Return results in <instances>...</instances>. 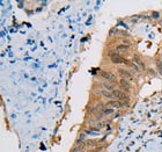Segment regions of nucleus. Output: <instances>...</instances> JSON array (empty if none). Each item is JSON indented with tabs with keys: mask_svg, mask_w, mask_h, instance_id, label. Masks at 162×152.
Returning <instances> with one entry per match:
<instances>
[{
	"mask_svg": "<svg viewBox=\"0 0 162 152\" xmlns=\"http://www.w3.org/2000/svg\"><path fill=\"white\" fill-rule=\"evenodd\" d=\"M82 151H85V145H79V146H76V148L73 149L72 152H82Z\"/></svg>",
	"mask_w": 162,
	"mask_h": 152,
	"instance_id": "nucleus-13",
	"label": "nucleus"
},
{
	"mask_svg": "<svg viewBox=\"0 0 162 152\" xmlns=\"http://www.w3.org/2000/svg\"><path fill=\"white\" fill-rule=\"evenodd\" d=\"M118 73L122 76L123 79H126V80H132L133 79V76L130 71H127L125 69H118Z\"/></svg>",
	"mask_w": 162,
	"mask_h": 152,
	"instance_id": "nucleus-4",
	"label": "nucleus"
},
{
	"mask_svg": "<svg viewBox=\"0 0 162 152\" xmlns=\"http://www.w3.org/2000/svg\"><path fill=\"white\" fill-rule=\"evenodd\" d=\"M103 117H104V115H103V114H98V115H97L96 116V121H101V118H103Z\"/></svg>",
	"mask_w": 162,
	"mask_h": 152,
	"instance_id": "nucleus-16",
	"label": "nucleus"
},
{
	"mask_svg": "<svg viewBox=\"0 0 162 152\" xmlns=\"http://www.w3.org/2000/svg\"><path fill=\"white\" fill-rule=\"evenodd\" d=\"M161 63H162V55H161Z\"/></svg>",
	"mask_w": 162,
	"mask_h": 152,
	"instance_id": "nucleus-18",
	"label": "nucleus"
},
{
	"mask_svg": "<svg viewBox=\"0 0 162 152\" xmlns=\"http://www.w3.org/2000/svg\"><path fill=\"white\" fill-rule=\"evenodd\" d=\"M97 143H100V142L93 140V139H88V140H85L83 145H85V146H95V145H96Z\"/></svg>",
	"mask_w": 162,
	"mask_h": 152,
	"instance_id": "nucleus-12",
	"label": "nucleus"
},
{
	"mask_svg": "<svg viewBox=\"0 0 162 152\" xmlns=\"http://www.w3.org/2000/svg\"><path fill=\"white\" fill-rule=\"evenodd\" d=\"M131 48L130 45H126V44H118L116 45V51H125V50H129Z\"/></svg>",
	"mask_w": 162,
	"mask_h": 152,
	"instance_id": "nucleus-10",
	"label": "nucleus"
},
{
	"mask_svg": "<svg viewBox=\"0 0 162 152\" xmlns=\"http://www.w3.org/2000/svg\"><path fill=\"white\" fill-rule=\"evenodd\" d=\"M156 67H158L159 73L162 76V63H161V60H156Z\"/></svg>",
	"mask_w": 162,
	"mask_h": 152,
	"instance_id": "nucleus-14",
	"label": "nucleus"
},
{
	"mask_svg": "<svg viewBox=\"0 0 162 152\" xmlns=\"http://www.w3.org/2000/svg\"><path fill=\"white\" fill-rule=\"evenodd\" d=\"M119 86L122 87L124 91H130V88H131V85H130V82H129V80H126V79H120L119 80Z\"/></svg>",
	"mask_w": 162,
	"mask_h": 152,
	"instance_id": "nucleus-7",
	"label": "nucleus"
},
{
	"mask_svg": "<svg viewBox=\"0 0 162 152\" xmlns=\"http://www.w3.org/2000/svg\"><path fill=\"white\" fill-rule=\"evenodd\" d=\"M104 106H108L110 108H122V107H125V106H129V102H122V101H108L105 103Z\"/></svg>",
	"mask_w": 162,
	"mask_h": 152,
	"instance_id": "nucleus-3",
	"label": "nucleus"
},
{
	"mask_svg": "<svg viewBox=\"0 0 162 152\" xmlns=\"http://www.w3.org/2000/svg\"><path fill=\"white\" fill-rule=\"evenodd\" d=\"M97 94L103 95L104 98H108V99H116L114 93H112V92H108V91H100V92H97Z\"/></svg>",
	"mask_w": 162,
	"mask_h": 152,
	"instance_id": "nucleus-8",
	"label": "nucleus"
},
{
	"mask_svg": "<svg viewBox=\"0 0 162 152\" xmlns=\"http://www.w3.org/2000/svg\"><path fill=\"white\" fill-rule=\"evenodd\" d=\"M101 113L104 116H108V115H112L115 113V110H114V108H102Z\"/></svg>",
	"mask_w": 162,
	"mask_h": 152,
	"instance_id": "nucleus-9",
	"label": "nucleus"
},
{
	"mask_svg": "<svg viewBox=\"0 0 162 152\" xmlns=\"http://www.w3.org/2000/svg\"><path fill=\"white\" fill-rule=\"evenodd\" d=\"M112 93H114L115 98L118 99V101L129 102V96H127V94L125 92H122V91H119V90H115V91H112Z\"/></svg>",
	"mask_w": 162,
	"mask_h": 152,
	"instance_id": "nucleus-2",
	"label": "nucleus"
},
{
	"mask_svg": "<svg viewBox=\"0 0 162 152\" xmlns=\"http://www.w3.org/2000/svg\"><path fill=\"white\" fill-rule=\"evenodd\" d=\"M133 60H134V63H136V65H138V66L140 67L141 70H145V69H146L145 63L141 60V58L138 56V55H133Z\"/></svg>",
	"mask_w": 162,
	"mask_h": 152,
	"instance_id": "nucleus-6",
	"label": "nucleus"
},
{
	"mask_svg": "<svg viewBox=\"0 0 162 152\" xmlns=\"http://www.w3.org/2000/svg\"><path fill=\"white\" fill-rule=\"evenodd\" d=\"M108 55H109L110 59H111V62L114 63V64H117V65H118V64H123V65H129V66L132 65V63H130L127 59L123 58L122 56L119 55L118 51H116V50H115V51H112V50L109 51Z\"/></svg>",
	"mask_w": 162,
	"mask_h": 152,
	"instance_id": "nucleus-1",
	"label": "nucleus"
},
{
	"mask_svg": "<svg viewBox=\"0 0 162 152\" xmlns=\"http://www.w3.org/2000/svg\"><path fill=\"white\" fill-rule=\"evenodd\" d=\"M149 72H151L152 74H155V71H153V70H149Z\"/></svg>",
	"mask_w": 162,
	"mask_h": 152,
	"instance_id": "nucleus-17",
	"label": "nucleus"
},
{
	"mask_svg": "<svg viewBox=\"0 0 162 152\" xmlns=\"http://www.w3.org/2000/svg\"><path fill=\"white\" fill-rule=\"evenodd\" d=\"M102 85H103V87H104V88L108 91V92H112V91L116 90V88H115V85H112V84H108V82H102Z\"/></svg>",
	"mask_w": 162,
	"mask_h": 152,
	"instance_id": "nucleus-11",
	"label": "nucleus"
},
{
	"mask_svg": "<svg viewBox=\"0 0 162 152\" xmlns=\"http://www.w3.org/2000/svg\"><path fill=\"white\" fill-rule=\"evenodd\" d=\"M101 77L104 79V80H109V81H116V76L111 72H108V71H102L101 72Z\"/></svg>",
	"mask_w": 162,
	"mask_h": 152,
	"instance_id": "nucleus-5",
	"label": "nucleus"
},
{
	"mask_svg": "<svg viewBox=\"0 0 162 152\" xmlns=\"http://www.w3.org/2000/svg\"><path fill=\"white\" fill-rule=\"evenodd\" d=\"M152 16H153V19H159V16H160V13H158V12H154V13L152 14Z\"/></svg>",
	"mask_w": 162,
	"mask_h": 152,
	"instance_id": "nucleus-15",
	"label": "nucleus"
}]
</instances>
